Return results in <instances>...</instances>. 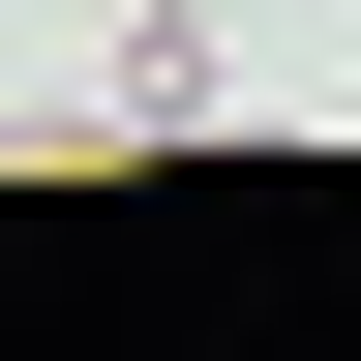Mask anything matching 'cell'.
<instances>
[{"mask_svg": "<svg viewBox=\"0 0 361 361\" xmlns=\"http://www.w3.org/2000/svg\"><path fill=\"white\" fill-rule=\"evenodd\" d=\"M90 30H151V0H90Z\"/></svg>", "mask_w": 361, "mask_h": 361, "instance_id": "1", "label": "cell"}]
</instances>
